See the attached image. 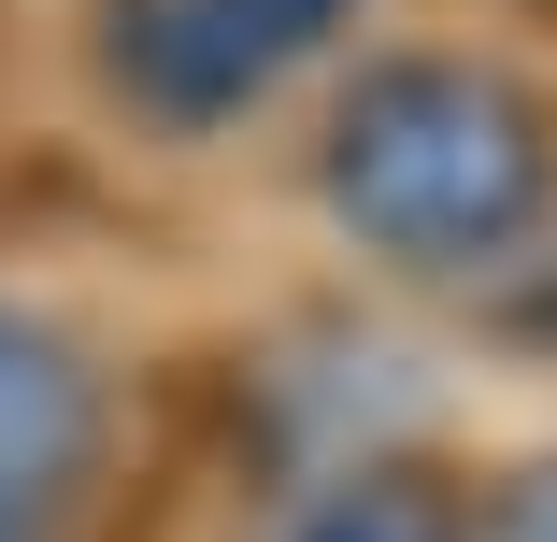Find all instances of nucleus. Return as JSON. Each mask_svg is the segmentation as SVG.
Listing matches in <instances>:
<instances>
[{
    "label": "nucleus",
    "instance_id": "f257e3e1",
    "mask_svg": "<svg viewBox=\"0 0 557 542\" xmlns=\"http://www.w3.org/2000/svg\"><path fill=\"white\" fill-rule=\"evenodd\" d=\"M314 200L400 272H486L543 229L557 200V129L543 100L486 58H386L329 100L314 129Z\"/></svg>",
    "mask_w": 557,
    "mask_h": 542
},
{
    "label": "nucleus",
    "instance_id": "f03ea898",
    "mask_svg": "<svg viewBox=\"0 0 557 542\" xmlns=\"http://www.w3.org/2000/svg\"><path fill=\"white\" fill-rule=\"evenodd\" d=\"M329 29H344V0H100V72L158 129H230Z\"/></svg>",
    "mask_w": 557,
    "mask_h": 542
},
{
    "label": "nucleus",
    "instance_id": "7ed1b4c3",
    "mask_svg": "<svg viewBox=\"0 0 557 542\" xmlns=\"http://www.w3.org/2000/svg\"><path fill=\"white\" fill-rule=\"evenodd\" d=\"M100 471V357L58 314L0 300V514H44Z\"/></svg>",
    "mask_w": 557,
    "mask_h": 542
},
{
    "label": "nucleus",
    "instance_id": "20e7f679",
    "mask_svg": "<svg viewBox=\"0 0 557 542\" xmlns=\"http://www.w3.org/2000/svg\"><path fill=\"white\" fill-rule=\"evenodd\" d=\"M300 542H458V500L429 471H358V486H329L300 514Z\"/></svg>",
    "mask_w": 557,
    "mask_h": 542
},
{
    "label": "nucleus",
    "instance_id": "39448f33",
    "mask_svg": "<svg viewBox=\"0 0 557 542\" xmlns=\"http://www.w3.org/2000/svg\"><path fill=\"white\" fill-rule=\"evenodd\" d=\"M486 542H557V457L500 486V528H486Z\"/></svg>",
    "mask_w": 557,
    "mask_h": 542
},
{
    "label": "nucleus",
    "instance_id": "423d86ee",
    "mask_svg": "<svg viewBox=\"0 0 557 542\" xmlns=\"http://www.w3.org/2000/svg\"><path fill=\"white\" fill-rule=\"evenodd\" d=\"M515 343H557V300H543V314H515Z\"/></svg>",
    "mask_w": 557,
    "mask_h": 542
}]
</instances>
